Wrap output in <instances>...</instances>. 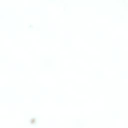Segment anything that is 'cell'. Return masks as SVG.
Segmentation results:
<instances>
[{"mask_svg":"<svg viewBox=\"0 0 128 128\" xmlns=\"http://www.w3.org/2000/svg\"><path fill=\"white\" fill-rule=\"evenodd\" d=\"M30 124L32 126H36L38 124V119L36 116H32L30 119Z\"/></svg>","mask_w":128,"mask_h":128,"instance_id":"6da1fadb","label":"cell"}]
</instances>
